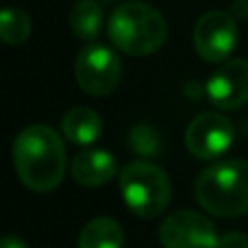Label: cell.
Returning <instances> with one entry per match:
<instances>
[{
	"mask_svg": "<svg viewBox=\"0 0 248 248\" xmlns=\"http://www.w3.org/2000/svg\"><path fill=\"white\" fill-rule=\"evenodd\" d=\"M11 157L17 179L37 194L59 187L68 168L63 140L46 124H31L22 128L13 140Z\"/></svg>",
	"mask_w": 248,
	"mask_h": 248,
	"instance_id": "6da1fadb",
	"label": "cell"
},
{
	"mask_svg": "<svg viewBox=\"0 0 248 248\" xmlns=\"http://www.w3.org/2000/svg\"><path fill=\"white\" fill-rule=\"evenodd\" d=\"M198 205L218 218L248 211V161L227 159L202 170L194 185Z\"/></svg>",
	"mask_w": 248,
	"mask_h": 248,
	"instance_id": "7a4b0ae2",
	"label": "cell"
},
{
	"mask_svg": "<svg viewBox=\"0 0 248 248\" xmlns=\"http://www.w3.org/2000/svg\"><path fill=\"white\" fill-rule=\"evenodd\" d=\"M107 35L118 50L133 57H146L163 46L168 26L163 16L148 2H122L107 22Z\"/></svg>",
	"mask_w": 248,
	"mask_h": 248,
	"instance_id": "3957f363",
	"label": "cell"
},
{
	"mask_svg": "<svg viewBox=\"0 0 248 248\" xmlns=\"http://www.w3.org/2000/svg\"><path fill=\"white\" fill-rule=\"evenodd\" d=\"M120 194L137 218L153 220L168 209L172 185L159 166L150 161H133L120 172Z\"/></svg>",
	"mask_w": 248,
	"mask_h": 248,
	"instance_id": "277c9868",
	"label": "cell"
},
{
	"mask_svg": "<svg viewBox=\"0 0 248 248\" xmlns=\"http://www.w3.org/2000/svg\"><path fill=\"white\" fill-rule=\"evenodd\" d=\"M77 83L90 96H107L120 85L122 63L120 57L105 44H87L77 57L74 63Z\"/></svg>",
	"mask_w": 248,
	"mask_h": 248,
	"instance_id": "5b68a950",
	"label": "cell"
},
{
	"mask_svg": "<svg viewBox=\"0 0 248 248\" xmlns=\"http://www.w3.org/2000/svg\"><path fill=\"white\" fill-rule=\"evenodd\" d=\"M237 24L231 11H207L194 26V48L207 63H224L235 50Z\"/></svg>",
	"mask_w": 248,
	"mask_h": 248,
	"instance_id": "8992f818",
	"label": "cell"
},
{
	"mask_svg": "<svg viewBox=\"0 0 248 248\" xmlns=\"http://www.w3.org/2000/svg\"><path fill=\"white\" fill-rule=\"evenodd\" d=\"M235 140V126L224 113L205 111L198 113L185 131V146L196 159L209 161L231 148Z\"/></svg>",
	"mask_w": 248,
	"mask_h": 248,
	"instance_id": "52a82bcc",
	"label": "cell"
},
{
	"mask_svg": "<svg viewBox=\"0 0 248 248\" xmlns=\"http://www.w3.org/2000/svg\"><path fill=\"white\" fill-rule=\"evenodd\" d=\"M159 242L163 248H218L220 237L202 214L181 209L161 222Z\"/></svg>",
	"mask_w": 248,
	"mask_h": 248,
	"instance_id": "ba28073f",
	"label": "cell"
},
{
	"mask_svg": "<svg viewBox=\"0 0 248 248\" xmlns=\"http://www.w3.org/2000/svg\"><path fill=\"white\" fill-rule=\"evenodd\" d=\"M205 94L218 109L233 111L248 103V59H227L205 85Z\"/></svg>",
	"mask_w": 248,
	"mask_h": 248,
	"instance_id": "9c48e42d",
	"label": "cell"
},
{
	"mask_svg": "<svg viewBox=\"0 0 248 248\" xmlns=\"http://www.w3.org/2000/svg\"><path fill=\"white\" fill-rule=\"evenodd\" d=\"M118 163L103 148H83L72 157L70 174L81 187H103L116 176Z\"/></svg>",
	"mask_w": 248,
	"mask_h": 248,
	"instance_id": "30bf717a",
	"label": "cell"
},
{
	"mask_svg": "<svg viewBox=\"0 0 248 248\" xmlns=\"http://www.w3.org/2000/svg\"><path fill=\"white\" fill-rule=\"evenodd\" d=\"M61 131L72 144L77 146H90L103 133V120L100 116L90 107H74L61 120Z\"/></svg>",
	"mask_w": 248,
	"mask_h": 248,
	"instance_id": "8fae6325",
	"label": "cell"
},
{
	"mask_svg": "<svg viewBox=\"0 0 248 248\" xmlns=\"http://www.w3.org/2000/svg\"><path fill=\"white\" fill-rule=\"evenodd\" d=\"M124 229L118 220L100 216L94 218L78 233V248H122Z\"/></svg>",
	"mask_w": 248,
	"mask_h": 248,
	"instance_id": "7c38bea8",
	"label": "cell"
},
{
	"mask_svg": "<svg viewBox=\"0 0 248 248\" xmlns=\"http://www.w3.org/2000/svg\"><path fill=\"white\" fill-rule=\"evenodd\" d=\"M70 29L83 42H94L103 31L105 13L98 0H77L70 9Z\"/></svg>",
	"mask_w": 248,
	"mask_h": 248,
	"instance_id": "4fadbf2b",
	"label": "cell"
},
{
	"mask_svg": "<svg viewBox=\"0 0 248 248\" xmlns=\"http://www.w3.org/2000/svg\"><path fill=\"white\" fill-rule=\"evenodd\" d=\"M33 22L22 9L7 7L0 13V39L7 46H22L31 37Z\"/></svg>",
	"mask_w": 248,
	"mask_h": 248,
	"instance_id": "5bb4252c",
	"label": "cell"
},
{
	"mask_svg": "<svg viewBox=\"0 0 248 248\" xmlns=\"http://www.w3.org/2000/svg\"><path fill=\"white\" fill-rule=\"evenodd\" d=\"M128 146L140 157H157L161 153V137L150 124H135L128 133Z\"/></svg>",
	"mask_w": 248,
	"mask_h": 248,
	"instance_id": "9a60e30c",
	"label": "cell"
},
{
	"mask_svg": "<svg viewBox=\"0 0 248 248\" xmlns=\"http://www.w3.org/2000/svg\"><path fill=\"white\" fill-rule=\"evenodd\" d=\"M218 248H248V237L240 231H231L220 237Z\"/></svg>",
	"mask_w": 248,
	"mask_h": 248,
	"instance_id": "2e32d148",
	"label": "cell"
},
{
	"mask_svg": "<svg viewBox=\"0 0 248 248\" xmlns=\"http://www.w3.org/2000/svg\"><path fill=\"white\" fill-rule=\"evenodd\" d=\"M0 248H29V246H26V242L22 240L20 235H13V233H9V235L2 237V242H0Z\"/></svg>",
	"mask_w": 248,
	"mask_h": 248,
	"instance_id": "e0dca14e",
	"label": "cell"
},
{
	"mask_svg": "<svg viewBox=\"0 0 248 248\" xmlns=\"http://www.w3.org/2000/svg\"><path fill=\"white\" fill-rule=\"evenodd\" d=\"M233 17H248V0H235L231 7Z\"/></svg>",
	"mask_w": 248,
	"mask_h": 248,
	"instance_id": "ac0fdd59",
	"label": "cell"
},
{
	"mask_svg": "<svg viewBox=\"0 0 248 248\" xmlns=\"http://www.w3.org/2000/svg\"><path fill=\"white\" fill-rule=\"evenodd\" d=\"M107 2H113V0H107Z\"/></svg>",
	"mask_w": 248,
	"mask_h": 248,
	"instance_id": "d6986e66",
	"label": "cell"
}]
</instances>
